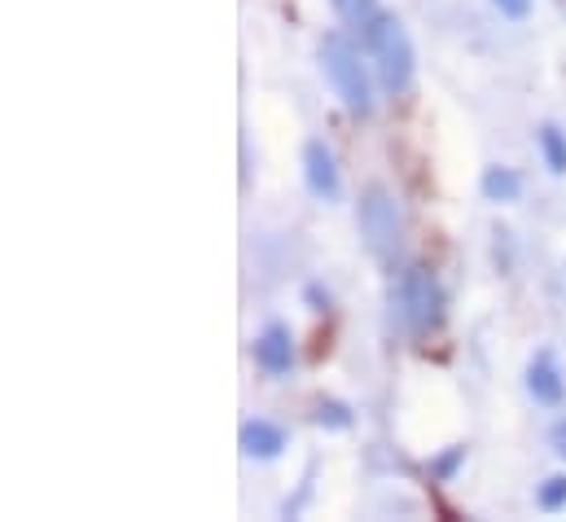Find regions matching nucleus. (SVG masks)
Returning <instances> with one entry per match:
<instances>
[{
	"instance_id": "obj_1",
	"label": "nucleus",
	"mask_w": 566,
	"mask_h": 522,
	"mask_svg": "<svg viewBox=\"0 0 566 522\" xmlns=\"http://www.w3.org/2000/svg\"><path fill=\"white\" fill-rule=\"evenodd\" d=\"M360 40H365V49L374 58V71H378L382 88L387 93H409V84H413V40H409L405 22L396 13H387V9H378L360 27Z\"/></svg>"
},
{
	"instance_id": "obj_2",
	"label": "nucleus",
	"mask_w": 566,
	"mask_h": 522,
	"mask_svg": "<svg viewBox=\"0 0 566 522\" xmlns=\"http://www.w3.org/2000/svg\"><path fill=\"white\" fill-rule=\"evenodd\" d=\"M321 71L334 84V93L347 106V115H356V119H369L374 115V88H369L365 62H360V53H356V44L347 35L334 31V35L321 40Z\"/></svg>"
},
{
	"instance_id": "obj_3",
	"label": "nucleus",
	"mask_w": 566,
	"mask_h": 522,
	"mask_svg": "<svg viewBox=\"0 0 566 522\" xmlns=\"http://www.w3.org/2000/svg\"><path fill=\"white\" fill-rule=\"evenodd\" d=\"M396 312L405 321V330L430 334L443 321V285L430 268H405L396 281Z\"/></svg>"
},
{
	"instance_id": "obj_4",
	"label": "nucleus",
	"mask_w": 566,
	"mask_h": 522,
	"mask_svg": "<svg viewBox=\"0 0 566 522\" xmlns=\"http://www.w3.org/2000/svg\"><path fill=\"white\" fill-rule=\"evenodd\" d=\"M360 233H365V242H369V251L378 260H391L400 251V242H405L400 207L382 185L365 189V198H360Z\"/></svg>"
},
{
	"instance_id": "obj_5",
	"label": "nucleus",
	"mask_w": 566,
	"mask_h": 522,
	"mask_svg": "<svg viewBox=\"0 0 566 522\" xmlns=\"http://www.w3.org/2000/svg\"><path fill=\"white\" fill-rule=\"evenodd\" d=\"M303 176H307V189L321 202H338L343 180H338V163H334V154H329L325 140H307L303 145Z\"/></svg>"
},
{
	"instance_id": "obj_6",
	"label": "nucleus",
	"mask_w": 566,
	"mask_h": 522,
	"mask_svg": "<svg viewBox=\"0 0 566 522\" xmlns=\"http://www.w3.org/2000/svg\"><path fill=\"white\" fill-rule=\"evenodd\" d=\"M255 361L273 378H282V374L294 369V334H290V325H282V321L264 325V334L255 338Z\"/></svg>"
},
{
	"instance_id": "obj_7",
	"label": "nucleus",
	"mask_w": 566,
	"mask_h": 522,
	"mask_svg": "<svg viewBox=\"0 0 566 522\" xmlns=\"http://www.w3.org/2000/svg\"><path fill=\"white\" fill-rule=\"evenodd\" d=\"M527 392L536 404H549V408H558L566 399V383L563 374H558V365H554V352H541L536 361H532V369H527Z\"/></svg>"
},
{
	"instance_id": "obj_8",
	"label": "nucleus",
	"mask_w": 566,
	"mask_h": 522,
	"mask_svg": "<svg viewBox=\"0 0 566 522\" xmlns=\"http://www.w3.org/2000/svg\"><path fill=\"white\" fill-rule=\"evenodd\" d=\"M242 452H247V457H260V461L282 457V452H285V430L277 426V421H264V417L247 421V426H242Z\"/></svg>"
},
{
	"instance_id": "obj_9",
	"label": "nucleus",
	"mask_w": 566,
	"mask_h": 522,
	"mask_svg": "<svg viewBox=\"0 0 566 522\" xmlns=\"http://www.w3.org/2000/svg\"><path fill=\"white\" fill-rule=\"evenodd\" d=\"M479 189H483V198H488V202H518L523 180H518V171H514V167H488V171H483V180H479Z\"/></svg>"
},
{
	"instance_id": "obj_10",
	"label": "nucleus",
	"mask_w": 566,
	"mask_h": 522,
	"mask_svg": "<svg viewBox=\"0 0 566 522\" xmlns=\"http://www.w3.org/2000/svg\"><path fill=\"white\" fill-rule=\"evenodd\" d=\"M541 154H545V163H549L554 176H566V132L563 128H554V124L541 128Z\"/></svg>"
},
{
	"instance_id": "obj_11",
	"label": "nucleus",
	"mask_w": 566,
	"mask_h": 522,
	"mask_svg": "<svg viewBox=\"0 0 566 522\" xmlns=\"http://www.w3.org/2000/svg\"><path fill=\"white\" fill-rule=\"evenodd\" d=\"M316 421L329 426V430H347V426H352V408L338 404V399H321V404H316Z\"/></svg>"
},
{
	"instance_id": "obj_12",
	"label": "nucleus",
	"mask_w": 566,
	"mask_h": 522,
	"mask_svg": "<svg viewBox=\"0 0 566 522\" xmlns=\"http://www.w3.org/2000/svg\"><path fill=\"white\" fill-rule=\"evenodd\" d=\"M461 461H465V448L457 443V448H448V452H439V457L430 461V474H434L439 483H452V479H457V470H461Z\"/></svg>"
},
{
	"instance_id": "obj_13",
	"label": "nucleus",
	"mask_w": 566,
	"mask_h": 522,
	"mask_svg": "<svg viewBox=\"0 0 566 522\" xmlns=\"http://www.w3.org/2000/svg\"><path fill=\"white\" fill-rule=\"evenodd\" d=\"M536 501H541V510H549V514L566 510V474H554V479H545Z\"/></svg>"
},
{
	"instance_id": "obj_14",
	"label": "nucleus",
	"mask_w": 566,
	"mask_h": 522,
	"mask_svg": "<svg viewBox=\"0 0 566 522\" xmlns=\"http://www.w3.org/2000/svg\"><path fill=\"white\" fill-rule=\"evenodd\" d=\"M334 9H338V18H347V22H356V27H365L374 13H378V0H329Z\"/></svg>"
},
{
	"instance_id": "obj_15",
	"label": "nucleus",
	"mask_w": 566,
	"mask_h": 522,
	"mask_svg": "<svg viewBox=\"0 0 566 522\" xmlns=\"http://www.w3.org/2000/svg\"><path fill=\"white\" fill-rule=\"evenodd\" d=\"M496 9H501L505 18H527V13H532V0H496Z\"/></svg>"
},
{
	"instance_id": "obj_16",
	"label": "nucleus",
	"mask_w": 566,
	"mask_h": 522,
	"mask_svg": "<svg viewBox=\"0 0 566 522\" xmlns=\"http://www.w3.org/2000/svg\"><path fill=\"white\" fill-rule=\"evenodd\" d=\"M549 439H554V452H558V457L566 461V417L558 421V426H554V435H549Z\"/></svg>"
}]
</instances>
